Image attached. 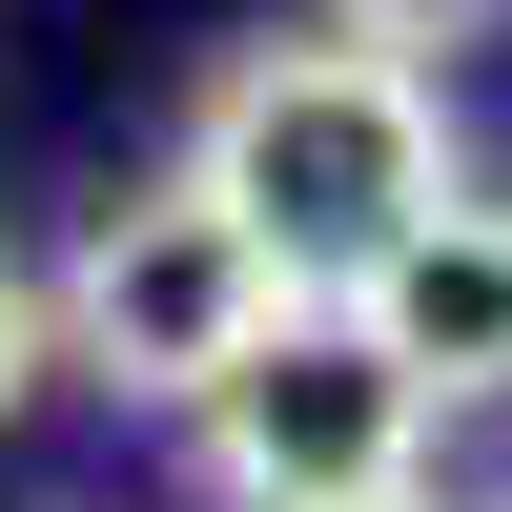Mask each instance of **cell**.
Segmentation results:
<instances>
[{"label": "cell", "mask_w": 512, "mask_h": 512, "mask_svg": "<svg viewBox=\"0 0 512 512\" xmlns=\"http://www.w3.org/2000/svg\"><path fill=\"white\" fill-rule=\"evenodd\" d=\"M185 164L246 205V226H287L328 287L369 267V246H410L451 185H472V144H451V62H390V41L308 21V41H226L185 103Z\"/></svg>", "instance_id": "1"}, {"label": "cell", "mask_w": 512, "mask_h": 512, "mask_svg": "<svg viewBox=\"0 0 512 512\" xmlns=\"http://www.w3.org/2000/svg\"><path fill=\"white\" fill-rule=\"evenodd\" d=\"M41 287H62V369H82V390H123V410H205L226 369H267L287 328L328 308V267H308L287 226H246L205 164L123 185Z\"/></svg>", "instance_id": "2"}, {"label": "cell", "mask_w": 512, "mask_h": 512, "mask_svg": "<svg viewBox=\"0 0 512 512\" xmlns=\"http://www.w3.org/2000/svg\"><path fill=\"white\" fill-rule=\"evenodd\" d=\"M185 431H205V492H226V512H369V492H431V431H451V410L410 390V369L369 349V308L328 287V308L287 328L267 369H226Z\"/></svg>", "instance_id": "3"}, {"label": "cell", "mask_w": 512, "mask_h": 512, "mask_svg": "<svg viewBox=\"0 0 512 512\" xmlns=\"http://www.w3.org/2000/svg\"><path fill=\"white\" fill-rule=\"evenodd\" d=\"M349 308H369V349H390L431 410H512V205L451 185L410 246H369V267H349Z\"/></svg>", "instance_id": "4"}, {"label": "cell", "mask_w": 512, "mask_h": 512, "mask_svg": "<svg viewBox=\"0 0 512 512\" xmlns=\"http://www.w3.org/2000/svg\"><path fill=\"white\" fill-rule=\"evenodd\" d=\"M41 369H62V287H41L21 246H0V431L41 410Z\"/></svg>", "instance_id": "5"}, {"label": "cell", "mask_w": 512, "mask_h": 512, "mask_svg": "<svg viewBox=\"0 0 512 512\" xmlns=\"http://www.w3.org/2000/svg\"><path fill=\"white\" fill-rule=\"evenodd\" d=\"M308 21H349V41H390V62H451V41H492L512 0H308Z\"/></svg>", "instance_id": "6"}, {"label": "cell", "mask_w": 512, "mask_h": 512, "mask_svg": "<svg viewBox=\"0 0 512 512\" xmlns=\"http://www.w3.org/2000/svg\"><path fill=\"white\" fill-rule=\"evenodd\" d=\"M369 512H431V492H369Z\"/></svg>", "instance_id": "7"}, {"label": "cell", "mask_w": 512, "mask_h": 512, "mask_svg": "<svg viewBox=\"0 0 512 512\" xmlns=\"http://www.w3.org/2000/svg\"><path fill=\"white\" fill-rule=\"evenodd\" d=\"M472 512H512V472H492V492H472Z\"/></svg>", "instance_id": "8"}]
</instances>
